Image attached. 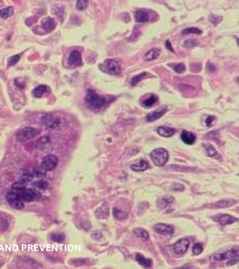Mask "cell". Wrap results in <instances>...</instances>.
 Segmentation results:
<instances>
[{
  "instance_id": "obj_3",
  "label": "cell",
  "mask_w": 239,
  "mask_h": 269,
  "mask_svg": "<svg viewBox=\"0 0 239 269\" xmlns=\"http://www.w3.org/2000/svg\"><path fill=\"white\" fill-rule=\"evenodd\" d=\"M100 69L106 74L111 75H118L122 71L121 66L117 61L115 59H107L102 65H100Z\"/></svg>"
},
{
  "instance_id": "obj_2",
  "label": "cell",
  "mask_w": 239,
  "mask_h": 269,
  "mask_svg": "<svg viewBox=\"0 0 239 269\" xmlns=\"http://www.w3.org/2000/svg\"><path fill=\"white\" fill-rule=\"evenodd\" d=\"M150 157L153 164L155 166L162 167L168 160V152L165 149H156L151 152Z\"/></svg>"
},
{
  "instance_id": "obj_50",
  "label": "cell",
  "mask_w": 239,
  "mask_h": 269,
  "mask_svg": "<svg viewBox=\"0 0 239 269\" xmlns=\"http://www.w3.org/2000/svg\"><path fill=\"white\" fill-rule=\"evenodd\" d=\"M184 189V186L180 184H176L173 186V189L176 191H182Z\"/></svg>"
},
{
  "instance_id": "obj_10",
  "label": "cell",
  "mask_w": 239,
  "mask_h": 269,
  "mask_svg": "<svg viewBox=\"0 0 239 269\" xmlns=\"http://www.w3.org/2000/svg\"><path fill=\"white\" fill-rule=\"evenodd\" d=\"M214 220L223 225L231 224L237 221V219L227 214L217 215L214 217Z\"/></svg>"
},
{
  "instance_id": "obj_37",
  "label": "cell",
  "mask_w": 239,
  "mask_h": 269,
  "mask_svg": "<svg viewBox=\"0 0 239 269\" xmlns=\"http://www.w3.org/2000/svg\"><path fill=\"white\" fill-rule=\"evenodd\" d=\"M33 185L37 188L41 189H46L48 188V184L46 181L43 180H38L35 181L33 184Z\"/></svg>"
},
{
  "instance_id": "obj_51",
  "label": "cell",
  "mask_w": 239,
  "mask_h": 269,
  "mask_svg": "<svg viewBox=\"0 0 239 269\" xmlns=\"http://www.w3.org/2000/svg\"><path fill=\"white\" fill-rule=\"evenodd\" d=\"M166 46L168 50L170 51L171 52H174L173 49L171 44L169 40H166Z\"/></svg>"
},
{
  "instance_id": "obj_1",
  "label": "cell",
  "mask_w": 239,
  "mask_h": 269,
  "mask_svg": "<svg viewBox=\"0 0 239 269\" xmlns=\"http://www.w3.org/2000/svg\"><path fill=\"white\" fill-rule=\"evenodd\" d=\"M85 99L90 108L95 110L100 109L106 102L104 97L99 96L93 90L88 91L85 96Z\"/></svg>"
},
{
  "instance_id": "obj_38",
  "label": "cell",
  "mask_w": 239,
  "mask_h": 269,
  "mask_svg": "<svg viewBox=\"0 0 239 269\" xmlns=\"http://www.w3.org/2000/svg\"><path fill=\"white\" fill-rule=\"evenodd\" d=\"M46 171L42 167L35 168L33 170V175L36 177H43L46 176Z\"/></svg>"
},
{
  "instance_id": "obj_21",
  "label": "cell",
  "mask_w": 239,
  "mask_h": 269,
  "mask_svg": "<svg viewBox=\"0 0 239 269\" xmlns=\"http://www.w3.org/2000/svg\"><path fill=\"white\" fill-rule=\"evenodd\" d=\"M174 198L171 196H166L160 199L157 202V206L159 208L164 209L168 205L174 201Z\"/></svg>"
},
{
  "instance_id": "obj_46",
  "label": "cell",
  "mask_w": 239,
  "mask_h": 269,
  "mask_svg": "<svg viewBox=\"0 0 239 269\" xmlns=\"http://www.w3.org/2000/svg\"><path fill=\"white\" fill-rule=\"evenodd\" d=\"M206 70L208 73H214L216 71L217 68L215 65L209 63V64H207L206 66Z\"/></svg>"
},
{
  "instance_id": "obj_20",
  "label": "cell",
  "mask_w": 239,
  "mask_h": 269,
  "mask_svg": "<svg viewBox=\"0 0 239 269\" xmlns=\"http://www.w3.org/2000/svg\"><path fill=\"white\" fill-rule=\"evenodd\" d=\"M149 14L144 10H138L136 14V19L139 23H146L149 20Z\"/></svg>"
},
{
  "instance_id": "obj_24",
  "label": "cell",
  "mask_w": 239,
  "mask_h": 269,
  "mask_svg": "<svg viewBox=\"0 0 239 269\" xmlns=\"http://www.w3.org/2000/svg\"><path fill=\"white\" fill-rule=\"evenodd\" d=\"M136 260L138 263L143 266L148 268L151 266V261L149 259H146L143 255L140 254H137L136 256Z\"/></svg>"
},
{
  "instance_id": "obj_36",
  "label": "cell",
  "mask_w": 239,
  "mask_h": 269,
  "mask_svg": "<svg viewBox=\"0 0 239 269\" xmlns=\"http://www.w3.org/2000/svg\"><path fill=\"white\" fill-rule=\"evenodd\" d=\"M198 45V40L196 39H189L186 40L184 43V47L188 48L193 47Z\"/></svg>"
},
{
  "instance_id": "obj_9",
  "label": "cell",
  "mask_w": 239,
  "mask_h": 269,
  "mask_svg": "<svg viewBox=\"0 0 239 269\" xmlns=\"http://www.w3.org/2000/svg\"><path fill=\"white\" fill-rule=\"evenodd\" d=\"M154 228L156 233L161 235H172L174 232L173 226L166 224H157L155 226Z\"/></svg>"
},
{
  "instance_id": "obj_34",
  "label": "cell",
  "mask_w": 239,
  "mask_h": 269,
  "mask_svg": "<svg viewBox=\"0 0 239 269\" xmlns=\"http://www.w3.org/2000/svg\"><path fill=\"white\" fill-rule=\"evenodd\" d=\"M33 177V176L29 172H24L20 177V180H21V182L25 183L31 181Z\"/></svg>"
},
{
  "instance_id": "obj_41",
  "label": "cell",
  "mask_w": 239,
  "mask_h": 269,
  "mask_svg": "<svg viewBox=\"0 0 239 269\" xmlns=\"http://www.w3.org/2000/svg\"><path fill=\"white\" fill-rule=\"evenodd\" d=\"M186 67L184 63H179L175 67L174 70L178 74H182L186 71Z\"/></svg>"
},
{
  "instance_id": "obj_45",
  "label": "cell",
  "mask_w": 239,
  "mask_h": 269,
  "mask_svg": "<svg viewBox=\"0 0 239 269\" xmlns=\"http://www.w3.org/2000/svg\"><path fill=\"white\" fill-rule=\"evenodd\" d=\"M11 206H13V207L15 208V209L19 210V209H21L24 208V204L21 200H19L18 201H16V202L14 203Z\"/></svg>"
},
{
  "instance_id": "obj_44",
  "label": "cell",
  "mask_w": 239,
  "mask_h": 269,
  "mask_svg": "<svg viewBox=\"0 0 239 269\" xmlns=\"http://www.w3.org/2000/svg\"><path fill=\"white\" fill-rule=\"evenodd\" d=\"M20 58V57L19 55H16L10 58L8 62V66L11 67V66H14L15 64H17L18 61H19Z\"/></svg>"
},
{
  "instance_id": "obj_6",
  "label": "cell",
  "mask_w": 239,
  "mask_h": 269,
  "mask_svg": "<svg viewBox=\"0 0 239 269\" xmlns=\"http://www.w3.org/2000/svg\"><path fill=\"white\" fill-rule=\"evenodd\" d=\"M21 198L26 201L31 202L39 199L41 197L40 192L33 189H24L21 192H18Z\"/></svg>"
},
{
  "instance_id": "obj_15",
  "label": "cell",
  "mask_w": 239,
  "mask_h": 269,
  "mask_svg": "<svg viewBox=\"0 0 239 269\" xmlns=\"http://www.w3.org/2000/svg\"><path fill=\"white\" fill-rule=\"evenodd\" d=\"M42 28L46 31L50 32L54 29L55 23L51 17H47L43 18L41 21Z\"/></svg>"
},
{
  "instance_id": "obj_23",
  "label": "cell",
  "mask_w": 239,
  "mask_h": 269,
  "mask_svg": "<svg viewBox=\"0 0 239 269\" xmlns=\"http://www.w3.org/2000/svg\"><path fill=\"white\" fill-rule=\"evenodd\" d=\"M235 200H222L213 204L212 207L214 208H225L231 206L235 203Z\"/></svg>"
},
{
  "instance_id": "obj_33",
  "label": "cell",
  "mask_w": 239,
  "mask_h": 269,
  "mask_svg": "<svg viewBox=\"0 0 239 269\" xmlns=\"http://www.w3.org/2000/svg\"><path fill=\"white\" fill-rule=\"evenodd\" d=\"M157 101V97L154 95H151L150 97L143 102V104L146 107L153 106Z\"/></svg>"
},
{
  "instance_id": "obj_12",
  "label": "cell",
  "mask_w": 239,
  "mask_h": 269,
  "mask_svg": "<svg viewBox=\"0 0 239 269\" xmlns=\"http://www.w3.org/2000/svg\"><path fill=\"white\" fill-rule=\"evenodd\" d=\"M238 255V250H232L224 253L218 254L214 255V258L218 261L226 260L229 258H233Z\"/></svg>"
},
{
  "instance_id": "obj_27",
  "label": "cell",
  "mask_w": 239,
  "mask_h": 269,
  "mask_svg": "<svg viewBox=\"0 0 239 269\" xmlns=\"http://www.w3.org/2000/svg\"><path fill=\"white\" fill-rule=\"evenodd\" d=\"M133 233L136 236L140 238H143L145 240H148L149 238V235L146 230L144 228H136L133 230Z\"/></svg>"
},
{
  "instance_id": "obj_16",
  "label": "cell",
  "mask_w": 239,
  "mask_h": 269,
  "mask_svg": "<svg viewBox=\"0 0 239 269\" xmlns=\"http://www.w3.org/2000/svg\"><path fill=\"white\" fill-rule=\"evenodd\" d=\"M157 132L161 136L169 137L172 136L175 133L174 129L166 126H160L157 128Z\"/></svg>"
},
{
  "instance_id": "obj_11",
  "label": "cell",
  "mask_w": 239,
  "mask_h": 269,
  "mask_svg": "<svg viewBox=\"0 0 239 269\" xmlns=\"http://www.w3.org/2000/svg\"><path fill=\"white\" fill-rule=\"evenodd\" d=\"M167 111V108L166 107L163 106L158 108L157 110L153 111L151 113L149 114L147 116L146 120L148 122H152L158 120L161 118L164 114L166 113Z\"/></svg>"
},
{
  "instance_id": "obj_43",
  "label": "cell",
  "mask_w": 239,
  "mask_h": 269,
  "mask_svg": "<svg viewBox=\"0 0 239 269\" xmlns=\"http://www.w3.org/2000/svg\"><path fill=\"white\" fill-rule=\"evenodd\" d=\"M88 6V1H78L77 3L76 7L79 10H84L87 8Z\"/></svg>"
},
{
  "instance_id": "obj_17",
  "label": "cell",
  "mask_w": 239,
  "mask_h": 269,
  "mask_svg": "<svg viewBox=\"0 0 239 269\" xmlns=\"http://www.w3.org/2000/svg\"><path fill=\"white\" fill-rule=\"evenodd\" d=\"M160 54V50L157 48H153L149 51L144 57L145 61H150L154 60L159 57Z\"/></svg>"
},
{
  "instance_id": "obj_25",
  "label": "cell",
  "mask_w": 239,
  "mask_h": 269,
  "mask_svg": "<svg viewBox=\"0 0 239 269\" xmlns=\"http://www.w3.org/2000/svg\"><path fill=\"white\" fill-rule=\"evenodd\" d=\"M7 200L11 205L19 200H21V197L19 193L17 192H10L7 194Z\"/></svg>"
},
{
  "instance_id": "obj_40",
  "label": "cell",
  "mask_w": 239,
  "mask_h": 269,
  "mask_svg": "<svg viewBox=\"0 0 239 269\" xmlns=\"http://www.w3.org/2000/svg\"><path fill=\"white\" fill-rule=\"evenodd\" d=\"M203 250L202 245L199 243H196L193 247V253L196 255L201 254Z\"/></svg>"
},
{
  "instance_id": "obj_47",
  "label": "cell",
  "mask_w": 239,
  "mask_h": 269,
  "mask_svg": "<svg viewBox=\"0 0 239 269\" xmlns=\"http://www.w3.org/2000/svg\"><path fill=\"white\" fill-rule=\"evenodd\" d=\"M215 120V117H213V116H209L205 120L206 125L208 127L212 126L213 125V123H214Z\"/></svg>"
},
{
  "instance_id": "obj_18",
  "label": "cell",
  "mask_w": 239,
  "mask_h": 269,
  "mask_svg": "<svg viewBox=\"0 0 239 269\" xmlns=\"http://www.w3.org/2000/svg\"><path fill=\"white\" fill-rule=\"evenodd\" d=\"M109 210L108 206L104 204L97 210L95 215L99 218L104 219L107 217L109 215Z\"/></svg>"
},
{
  "instance_id": "obj_42",
  "label": "cell",
  "mask_w": 239,
  "mask_h": 269,
  "mask_svg": "<svg viewBox=\"0 0 239 269\" xmlns=\"http://www.w3.org/2000/svg\"><path fill=\"white\" fill-rule=\"evenodd\" d=\"M209 20L213 24H218L222 21V17L217 15H211L209 16Z\"/></svg>"
},
{
  "instance_id": "obj_30",
  "label": "cell",
  "mask_w": 239,
  "mask_h": 269,
  "mask_svg": "<svg viewBox=\"0 0 239 269\" xmlns=\"http://www.w3.org/2000/svg\"><path fill=\"white\" fill-rule=\"evenodd\" d=\"M50 143V138L48 136H44L40 137L36 142V146L39 148H43Z\"/></svg>"
},
{
  "instance_id": "obj_7",
  "label": "cell",
  "mask_w": 239,
  "mask_h": 269,
  "mask_svg": "<svg viewBox=\"0 0 239 269\" xmlns=\"http://www.w3.org/2000/svg\"><path fill=\"white\" fill-rule=\"evenodd\" d=\"M190 245V242L186 238L180 239L174 245L173 250L177 254H184L187 252Z\"/></svg>"
},
{
  "instance_id": "obj_28",
  "label": "cell",
  "mask_w": 239,
  "mask_h": 269,
  "mask_svg": "<svg viewBox=\"0 0 239 269\" xmlns=\"http://www.w3.org/2000/svg\"><path fill=\"white\" fill-rule=\"evenodd\" d=\"M14 13V9L12 7L0 9V17L3 19H6L11 17Z\"/></svg>"
},
{
  "instance_id": "obj_22",
  "label": "cell",
  "mask_w": 239,
  "mask_h": 269,
  "mask_svg": "<svg viewBox=\"0 0 239 269\" xmlns=\"http://www.w3.org/2000/svg\"><path fill=\"white\" fill-rule=\"evenodd\" d=\"M131 168L136 172H143L148 168V164L145 160H141L138 164L132 165Z\"/></svg>"
},
{
  "instance_id": "obj_39",
  "label": "cell",
  "mask_w": 239,
  "mask_h": 269,
  "mask_svg": "<svg viewBox=\"0 0 239 269\" xmlns=\"http://www.w3.org/2000/svg\"><path fill=\"white\" fill-rule=\"evenodd\" d=\"M24 184L22 182H16L12 185V188L17 192H21L25 189Z\"/></svg>"
},
{
  "instance_id": "obj_19",
  "label": "cell",
  "mask_w": 239,
  "mask_h": 269,
  "mask_svg": "<svg viewBox=\"0 0 239 269\" xmlns=\"http://www.w3.org/2000/svg\"><path fill=\"white\" fill-rule=\"evenodd\" d=\"M48 88L45 85H40L37 86L33 90L32 96L35 98H41L47 92Z\"/></svg>"
},
{
  "instance_id": "obj_8",
  "label": "cell",
  "mask_w": 239,
  "mask_h": 269,
  "mask_svg": "<svg viewBox=\"0 0 239 269\" xmlns=\"http://www.w3.org/2000/svg\"><path fill=\"white\" fill-rule=\"evenodd\" d=\"M44 120L45 124L52 129L58 128L63 124V120L57 116H47L45 117Z\"/></svg>"
},
{
  "instance_id": "obj_49",
  "label": "cell",
  "mask_w": 239,
  "mask_h": 269,
  "mask_svg": "<svg viewBox=\"0 0 239 269\" xmlns=\"http://www.w3.org/2000/svg\"><path fill=\"white\" fill-rule=\"evenodd\" d=\"M92 237L95 240H100L102 237V235L100 231L95 232L92 235Z\"/></svg>"
},
{
  "instance_id": "obj_4",
  "label": "cell",
  "mask_w": 239,
  "mask_h": 269,
  "mask_svg": "<svg viewBox=\"0 0 239 269\" xmlns=\"http://www.w3.org/2000/svg\"><path fill=\"white\" fill-rule=\"evenodd\" d=\"M58 163L57 156L54 155H49L43 158L41 167L46 171H53L57 167Z\"/></svg>"
},
{
  "instance_id": "obj_14",
  "label": "cell",
  "mask_w": 239,
  "mask_h": 269,
  "mask_svg": "<svg viewBox=\"0 0 239 269\" xmlns=\"http://www.w3.org/2000/svg\"><path fill=\"white\" fill-rule=\"evenodd\" d=\"M181 138L183 142L188 145H192L195 142L196 137L193 133L187 130L182 131Z\"/></svg>"
},
{
  "instance_id": "obj_35",
  "label": "cell",
  "mask_w": 239,
  "mask_h": 269,
  "mask_svg": "<svg viewBox=\"0 0 239 269\" xmlns=\"http://www.w3.org/2000/svg\"><path fill=\"white\" fill-rule=\"evenodd\" d=\"M147 74L145 72H143L140 74L137 75L132 79L131 80V84L132 85H136L142 80L146 76Z\"/></svg>"
},
{
  "instance_id": "obj_48",
  "label": "cell",
  "mask_w": 239,
  "mask_h": 269,
  "mask_svg": "<svg viewBox=\"0 0 239 269\" xmlns=\"http://www.w3.org/2000/svg\"><path fill=\"white\" fill-rule=\"evenodd\" d=\"M239 262V255L236 256V257H233L232 259L229 260L228 262H227V265L228 266H233V265H236Z\"/></svg>"
},
{
  "instance_id": "obj_13",
  "label": "cell",
  "mask_w": 239,
  "mask_h": 269,
  "mask_svg": "<svg viewBox=\"0 0 239 269\" xmlns=\"http://www.w3.org/2000/svg\"><path fill=\"white\" fill-rule=\"evenodd\" d=\"M69 62L71 65L80 66L82 64V58L80 53L77 50L72 51L69 55Z\"/></svg>"
},
{
  "instance_id": "obj_32",
  "label": "cell",
  "mask_w": 239,
  "mask_h": 269,
  "mask_svg": "<svg viewBox=\"0 0 239 269\" xmlns=\"http://www.w3.org/2000/svg\"><path fill=\"white\" fill-rule=\"evenodd\" d=\"M52 239L54 242H56V243H63L66 239V236L65 234L62 233H55L52 234Z\"/></svg>"
},
{
  "instance_id": "obj_5",
  "label": "cell",
  "mask_w": 239,
  "mask_h": 269,
  "mask_svg": "<svg viewBox=\"0 0 239 269\" xmlns=\"http://www.w3.org/2000/svg\"><path fill=\"white\" fill-rule=\"evenodd\" d=\"M37 131L35 129L30 127L24 128L20 130L16 135V138L20 142H25L34 138L36 136Z\"/></svg>"
},
{
  "instance_id": "obj_29",
  "label": "cell",
  "mask_w": 239,
  "mask_h": 269,
  "mask_svg": "<svg viewBox=\"0 0 239 269\" xmlns=\"http://www.w3.org/2000/svg\"><path fill=\"white\" fill-rule=\"evenodd\" d=\"M203 147L205 148V151L208 156L210 157H214L217 154V151L211 144H203Z\"/></svg>"
},
{
  "instance_id": "obj_31",
  "label": "cell",
  "mask_w": 239,
  "mask_h": 269,
  "mask_svg": "<svg viewBox=\"0 0 239 269\" xmlns=\"http://www.w3.org/2000/svg\"><path fill=\"white\" fill-rule=\"evenodd\" d=\"M182 35H188L189 34H195L200 35L202 33V30L197 27H190L185 29L182 30L181 32Z\"/></svg>"
},
{
  "instance_id": "obj_26",
  "label": "cell",
  "mask_w": 239,
  "mask_h": 269,
  "mask_svg": "<svg viewBox=\"0 0 239 269\" xmlns=\"http://www.w3.org/2000/svg\"><path fill=\"white\" fill-rule=\"evenodd\" d=\"M113 214L114 217L117 220H123L127 218L128 215L127 213L121 210L119 208L114 207L113 209Z\"/></svg>"
}]
</instances>
